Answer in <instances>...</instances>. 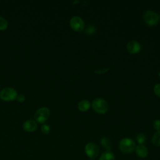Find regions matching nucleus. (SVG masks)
<instances>
[{
  "label": "nucleus",
  "mask_w": 160,
  "mask_h": 160,
  "mask_svg": "<svg viewBox=\"0 0 160 160\" xmlns=\"http://www.w3.org/2000/svg\"><path fill=\"white\" fill-rule=\"evenodd\" d=\"M25 96L22 94H18V96L16 98V99L18 100V102H22L25 101Z\"/></svg>",
  "instance_id": "obj_21"
},
{
  "label": "nucleus",
  "mask_w": 160,
  "mask_h": 160,
  "mask_svg": "<svg viewBox=\"0 0 160 160\" xmlns=\"http://www.w3.org/2000/svg\"><path fill=\"white\" fill-rule=\"evenodd\" d=\"M143 19L146 24L149 26H153L158 22L159 16L156 12L151 10H148L145 12L143 16Z\"/></svg>",
  "instance_id": "obj_5"
},
{
  "label": "nucleus",
  "mask_w": 160,
  "mask_h": 160,
  "mask_svg": "<svg viewBox=\"0 0 160 160\" xmlns=\"http://www.w3.org/2000/svg\"><path fill=\"white\" fill-rule=\"evenodd\" d=\"M136 140L139 144H143L146 141V136L143 133H139L136 136Z\"/></svg>",
  "instance_id": "obj_16"
},
{
  "label": "nucleus",
  "mask_w": 160,
  "mask_h": 160,
  "mask_svg": "<svg viewBox=\"0 0 160 160\" xmlns=\"http://www.w3.org/2000/svg\"><path fill=\"white\" fill-rule=\"evenodd\" d=\"M8 23L7 20L3 17L0 16V31H4L7 29Z\"/></svg>",
  "instance_id": "obj_15"
},
{
  "label": "nucleus",
  "mask_w": 160,
  "mask_h": 160,
  "mask_svg": "<svg viewBox=\"0 0 160 160\" xmlns=\"http://www.w3.org/2000/svg\"><path fill=\"white\" fill-rule=\"evenodd\" d=\"M95 32V28L92 25H90L89 26L87 29H86V32L89 34H94V32Z\"/></svg>",
  "instance_id": "obj_19"
},
{
  "label": "nucleus",
  "mask_w": 160,
  "mask_h": 160,
  "mask_svg": "<svg viewBox=\"0 0 160 160\" xmlns=\"http://www.w3.org/2000/svg\"><path fill=\"white\" fill-rule=\"evenodd\" d=\"M41 130L42 133H44V134H48L50 132V131H51V128H50L49 125H48L46 124H42L41 126Z\"/></svg>",
  "instance_id": "obj_17"
},
{
  "label": "nucleus",
  "mask_w": 160,
  "mask_h": 160,
  "mask_svg": "<svg viewBox=\"0 0 160 160\" xmlns=\"http://www.w3.org/2000/svg\"><path fill=\"white\" fill-rule=\"evenodd\" d=\"M22 128L25 131L29 132H34L38 128V124L34 120L28 119L23 123Z\"/></svg>",
  "instance_id": "obj_9"
},
{
  "label": "nucleus",
  "mask_w": 160,
  "mask_h": 160,
  "mask_svg": "<svg viewBox=\"0 0 160 160\" xmlns=\"http://www.w3.org/2000/svg\"><path fill=\"white\" fill-rule=\"evenodd\" d=\"M136 155L141 158H145L148 155V149L143 144H139L135 148Z\"/></svg>",
  "instance_id": "obj_10"
},
{
  "label": "nucleus",
  "mask_w": 160,
  "mask_h": 160,
  "mask_svg": "<svg viewBox=\"0 0 160 160\" xmlns=\"http://www.w3.org/2000/svg\"><path fill=\"white\" fill-rule=\"evenodd\" d=\"M153 128L156 130V131H160V120L159 119H156L153 122L152 124Z\"/></svg>",
  "instance_id": "obj_18"
},
{
  "label": "nucleus",
  "mask_w": 160,
  "mask_h": 160,
  "mask_svg": "<svg viewBox=\"0 0 160 160\" xmlns=\"http://www.w3.org/2000/svg\"><path fill=\"white\" fill-rule=\"evenodd\" d=\"M126 49L129 53L136 54L140 51L141 45L136 41H130L126 45Z\"/></svg>",
  "instance_id": "obj_8"
},
{
  "label": "nucleus",
  "mask_w": 160,
  "mask_h": 160,
  "mask_svg": "<svg viewBox=\"0 0 160 160\" xmlns=\"http://www.w3.org/2000/svg\"><path fill=\"white\" fill-rule=\"evenodd\" d=\"M119 149L125 154L131 153L136 148L134 141L129 138H124L121 139L119 143Z\"/></svg>",
  "instance_id": "obj_1"
},
{
  "label": "nucleus",
  "mask_w": 160,
  "mask_h": 160,
  "mask_svg": "<svg viewBox=\"0 0 160 160\" xmlns=\"http://www.w3.org/2000/svg\"><path fill=\"white\" fill-rule=\"evenodd\" d=\"M101 144L107 149V151H110V140L109 138L104 137L101 139Z\"/></svg>",
  "instance_id": "obj_14"
},
{
  "label": "nucleus",
  "mask_w": 160,
  "mask_h": 160,
  "mask_svg": "<svg viewBox=\"0 0 160 160\" xmlns=\"http://www.w3.org/2000/svg\"><path fill=\"white\" fill-rule=\"evenodd\" d=\"M18 92L12 88H5L0 91V98L4 101H12L16 99Z\"/></svg>",
  "instance_id": "obj_4"
},
{
  "label": "nucleus",
  "mask_w": 160,
  "mask_h": 160,
  "mask_svg": "<svg viewBox=\"0 0 160 160\" xmlns=\"http://www.w3.org/2000/svg\"><path fill=\"white\" fill-rule=\"evenodd\" d=\"M69 24L71 29L76 32H81L84 28V22L79 16H73L71 18Z\"/></svg>",
  "instance_id": "obj_7"
},
{
  "label": "nucleus",
  "mask_w": 160,
  "mask_h": 160,
  "mask_svg": "<svg viewBox=\"0 0 160 160\" xmlns=\"http://www.w3.org/2000/svg\"><path fill=\"white\" fill-rule=\"evenodd\" d=\"M152 143L156 146H160V131H156L152 137Z\"/></svg>",
  "instance_id": "obj_13"
},
{
  "label": "nucleus",
  "mask_w": 160,
  "mask_h": 160,
  "mask_svg": "<svg viewBox=\"0 0 160 160\" xmlns=\"http://www.w3.org/2000/svg\"><path fill=\"white\" fill-rule=\"evenodd\" d=\"M90 106H91V104L89 101L86 99H84V100L81 101L79 102L78 105V108L79 109V111L85 112V111H87L90 108Z\"/></svg>",
  "instance_id": "obj_11"
},
{
  "label": "nucleus",
  "mask_w": 160,
  "mask_h": 160,
  "mask_svg": "<svg viewBox=\"0 0 160 160\" xmlns=\"http://www.w3.org/2000/svg\"><path fill=\"white\" fill-rule=\"evenodd\" d=\"M99 160H115V156L111 151H106L102 153Z\"/></svg>",
  "instance_id": "obj_12"
},
{
  "label": "nucleus",
  "mask_w": 160,
  "mask_h": 160,
  "mask_svg": "<svg viewBox=\"0 0 160 160\" xmlns=\"http://www.w3.org/2000/svg\"><path fill=\"white\" fill-rule=\"evenodd\" d=\"M84 151L86 156L90 159H94L98 156L99 149L95 143L89 142L85 146Z\"/></svg>",
  "instance_id": "obj_6"
},
{
  "label": "nucleus",
  "mask_w": 160,
  "mask_h": 160,
  "mask_svg": "<svg viewBox=\"0 0 160 160\" xmlns=\"http://www.w3.org/2000/svg\"><path fill=\"white\" fill-rule=\"evenodd\" d=\"M154 93L159 97H160V84H157L154 88Z\"/></svg>",
  "instance_id": "obj_20"
},
{
  "label": "nucleus",
  "mask_w": 160,
  "mask_h": 160,
  "mask_svg": "<svg viewBox=\"0 0 160 160\" xmlns=\"http://www.w3.org/2000/svg\"><path fill=\"white\" fill-rule=\"evenodd\" d=\"M50 111L47 107L39 108L34 114V119L36 122L39 124L44 123L49 118Z\"/></svg>",
  "instance_id": "obj_2"
},
{
  "label": "nucleus",
  "mask_w": 160,
  "mask_h": 160,
  "mask_svg": "<svg viewBox=\"0 0 160 160\" xmlns=\"http://www.w3.org/2000/svg\"><path fill=\"white\" fill-rule=\"evenodd\" d=\"M92 107L94 111L99 114H105L108 110V102L102 98L95 99L92 103Z\"/></svg>",
  "instance_id": "obj_3"
}]
</instances>
